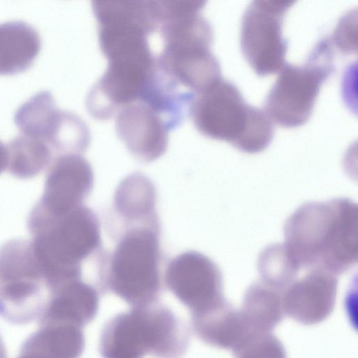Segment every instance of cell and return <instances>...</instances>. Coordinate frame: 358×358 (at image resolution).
<instances>
[{"label": "cell", "instance_id": "cell-1", "mask_svg": "<svg viewBox=\"0 0 358 358\" xmlns=\"http://www.w3.org/2000/svg\"><path fill=\"white\" fill-rule=\"evenodd\" d=\"M284 236L285 250L299 270L340 275L357 262V205L345 198L304 203L287 220Z\"/></svg>", "mask_w": 358, "mask_h": 358}, {"label": "cell", "instance_id": "cell-2", "mask_svg": "<svg viewBox=\"0 0 358 358\" xmlns=\"http://www.w3.org/2000/svg\"><path fill=\"white\" fill-rule=\"evenodd\" d=\"M189 344L186 324L157 302L132 308L107 322L99 339L103 358H182Z\"/></svg>", "mask_w": 358, "mask_h": 358}, {"label": "cell", "instance_id": "cell-20", "mask_svg": "<svg viewBox=\"0 0 358 358\" xmlns=\"http://www.w3.org/2000/svg\"><path fill=\"white\" fill-rule=\"evenodd\" d=\"M57 108L52 95L48 91L40 92L17 109L15 123L22 134L43 140L46 125Z\"/></svg>", "mask_w": 358, "mask_h": 358}, {"label": "cell", "instance_id": "cell-12", "mask_svg": "<svg viewBox=\"0 0 358 358\" xmlns=\"http://www.w3.org/2000/svg\"><path fill=\"white\" fill-rule=\"evenodd\" d=\"M336 287V275L320 270L308 271L282 289L283 310L303 324L320 322L333 309Z\"/></svg>", "mask_w": 358, "mask_h": 358}, {"label": "cell", "instance_id": "cell-8", "mask_svg": "<svg viewBox=\"0 0 358 358\" xmlns=\"http://www.w3.org/2000/svg\"><path fill=\"white\" fill-rule=\"evenodd\" d=\"M166 284L191 315L211 309L225 300L222 275L208 257L194 251L179 255L168 265Z\"/></svg>", "mask_w": 358, "mask_h": 358}, {"label": "cell", "instance_id": "cell-24", "mask_svg": "<svg viewBox=\"0 0 358 358\" xmlns=\"http://www.w3.org/2000/svg\"><path fill=\"white\" fill-rule=\"evenodd\" d=\"M17 358H53L44 351L23 343Z\"/></svg>", "mask_w": 358, "mask_h": 358}, {"label": "cell", "instance_id": "cell-14", "mask_svg": "<svg viewBox=\"0 0 358 358\" xmlns=\"http://www.w3.org/2000/svg\"><path fill=\"white\" fill-rule=\"evenodd\" d=\"M191 326L199 339L223 348H234L253 329L242 313L225 301L211 309L191 315Z\"/></svg>", "mask_w": 358, "mask_h": 358}, {"label": "cell", "instance_id": "cell-26", "mask_svg": "<svg viewBox=\"0 0 358 358\" xmlns=\"http://www.w3.org/2000/svg\"><path fill=\"white\" fill-rule=\"evenodd\" d=\"M0 358H7L6 350L3 341L0 336Z\"/></svg>", "mask_w": 358, "mask_h": 358}, {"label": "cell", "instance_id": "cell-15", "mask_svg": "<svg viewBox=\"0 0 358 358\" xmlns=\"http://www.w3.org/2000/svg\"><path fill=\"white\" fill-rule=\"evenodd\" d=\"M40 49V36L31 25L21 21L0 24V76L26 71Z\"/></svg>", "mask_w": 358, "mask_h": 358}, {"label": "cell", "instance_id": "cell-4", "mask_svg": "<svg viewBox=\"0 0 358 358\" xmlns=\"http://www.w3.org/2000/svg\"><path fill=\"white\" fill-rule=\"evenodd\" d=\"M30 231L34 254L53 290L79 280L80 262L93 252L100 239L96 217L82 206L42 220Z\"/></svg>", "mask_w": 358, "mask_h": 358}, {"label": "cell", "instance_id": "cell-18", "mask_svg": "<svg viewBox=\"0 0 358 358\" xmlns=\"http://www.w3.org/2000/svg\"><path fill=\"white\" fill-rule=\"evenodd\" d=\"M83 328L64 323L40 324L28 338L53 358H79L85 348Z\"/></svg>", "mask_w": 358, "mask_h": 358}, {"label": "cell", "instance_id": "cell-23", "mask_svg": "<svg viewBox=\"0 0 358 358\" xmlns=\"http://www.w3.org/2000/svg\"><path fill=\"white\" fill-rule=\"evenodd\" d=\"M344 20L334 34V41L341 51L345 53L357 52V26L353 27L352 22H348L346 17Z\"/></svg>", "mask_w": 358, "mask_h": 358}, {"label": "cell", "instance_id": "cell-16", "mask_svg": "<svg viewBox=\"0 0 358 358\" xmlns=\"http://www.w3.org/2000/svg\"><path fill=\"white\" fill-rule=\"evenodd\" d=\"M282 289L262 280L247 289L241 313L248 324L256 330L269 331L282 318Z\"/></svg>", "mask_w": 358, "mask_h": 358}, {"label": "cell", "instance_id": "cell-10", "mask_svg": "<svg viewBox=\"0 0 358 358\" xmlns=\"http://www.w3.org/2000/svg\"><path fill=\"white\" fill-rule=\"evenodd\" d=\"M92 171L78 154L59 155L48 172L43 195L32 213L44 217H57L78 208L90 191Z\"/></svg>", "mask_w": 358, "mask_h": 358}, {"label": "cell", "instance_id": "cell-5", "mask_svg": "<svg viewBox=\"0 0 358 358\" xmlns=\"http://www.w3.org/2000/svg\"><path fill=\"white\" fill-rule=\"evenodd\" d=\"M332 49L320 41L303 65L285 64L267 94L264 111L274 124L298 127L310 117L320 88L334 71Z\"/></svg>", "mask_w": 358, "mask_h": 358}, {"label": "cell", "instance_id": "cell-9", "mask_svg": "<svg viewBox=\"0 0 358 358\" xmlns=\"http://www.w3.org/2000/svg\"><path fill=\"white\" fill-rule=\"evenodd\" d=\"M52 294L42 272L34 264L16 263L0 270V316L10 323L38 320Z\"/></svg>", "mask_w": 358, "mask_h": 358}, {"label": "cell", "instance_id": "cell-25", "mask_svg": "<svg viewBox=\"0 0 358 358\" xmlns=\"http://www.w3.org/2000/svg\"><path fill=\"white\" fill-rule=\"evenodd\" d=\"M8 158H7V150L5 147L0 142V173L3 171L7 166Z\"/></svg>", "mask_w": 358, "mask_h": 358}, {"label": "cell", "instance_id": "cell-21", "mask_svg": "<svg viewBox=\"0 0 358 358\" xmlns=\"http://www.w3.org/2000/svg\"><path fill=\"white\" fill-rule=\"evenodd\" d=\"M261 280L284 289L297 275L299 270L288 257L282 245L268 246L262 252L258 259Z\"/></svg>", "mask_w": 358, "mask_h": 358}, {"label": "cell", "instance_id": "cell-3", "mask_svg": "<svg viewBox=\"0 0 358 358\" xmlns=\"http://www.w3.org/2000/svg\"><path fill=\"white\" fill-rule=\"evenodd\" d=\"M189 113L197 130L247 153L265 150L274 134L264 110L245 102L236 85L222 78L194 93Z\"/></svg>", "mask_w": 358, "mask_h": 358}, {"label": "cell", "instance_id": "cell-17", "mask_svg": "<svg viewBox=\"0 0 358 358\" xmlns=\"http://www.w3.org/2000/svg\"><path fill=\"white\" fill-rule=\"evenodd\" d=\"M90 131L76 114L57 109L46 128L44 141L55 150L65 154H78L88 145Z\"/></svg>", "mask_w": 358, "mask_h": 358}, {"label": "cell", "instance_id": "cell-19", "mask_svg": "<svg viewBox=\"0 0 358 358\" xmlns=\"http://www.w3.org/2000/svg\"><path fill=\"white\" fill-rule=\"evenodd\" d=\"M10 172L20 178L36 175L50 162L52 150L43 140L22 134L6 147Z\"/></svg>", "mask_w": 358, "mask_h": 358}, {"label": "cell", "instance_id": "cell-6", "mask_svg": "<svg viewBox=\"0 0 358 358\" xmlns=\"http://www.w3.org/2000/svg\"><path fill=\"white\" fill-rule=\"evenodd\" d=\"M106 287L132 308L156 303L161 290L158 240L148 229L127 233L112 256Z\"/></svg>", "mask_w": 358, "mask_h": 358}, {"label": "cell", "instance_id": "cell-22", "mask_svg": "<svg viewBox=\"0 0 358 358\" xmlns=\"http://www.w3.org/2000/svg\"><path fill=\"white\" fill-rule=\"evenodd\" d=\"M233 350L236 358H285L282 345L269 331L251 330Z\"/></svg>", "mask_w": 358, "mask_h": 358}, {"label": "cell", "instance_id": "cell-13", "mask_svg": "<svg viewBox=\"0 0 358 358\" xmlns=\"http://www.w3.org/2000/svg\"><path fill=\"white\" fill-rule=\"evenodd\" d=\"M99 304L96 291L79 280L69 282L51 296L38 320L45 323H64L83 327L96 317Z\"/></svg>", "mask_w": 358, "mask_h": 358}, {"label": "cell", "instance_id": "cell-7", "mask_svg": "<svg viewBox=\"0 0 358 358\" xmlns=\"http://www.w3.org/2000/svg\"><path fill=\"white\" fill-rule=\"evenodd\" d=\"M294 1L256 0L242 17L241 48L248 63L260 76L280 71L287 43L282 36L285 17Z\"/></svg>", "mask_w": 358, "mask_h": 358}, {"label": "cell", "instance_id": "cell-11", "mask_svg": "<svg viewBox=\"0 0 358 358\" xmlns=\"http://www.w3.org/2000/svg\"><path fill=\"white\" fill-rule=\"evenodd\" d=\"M115 115L117 134L134 155L152 161L165 152L171 128L152 107L136 101L122 106Z\"/></svg>", "mask_w": 358, "mask_h": 358}]
</instances>
